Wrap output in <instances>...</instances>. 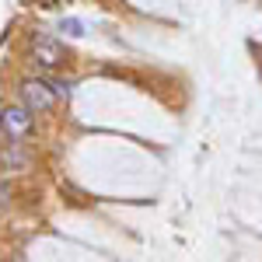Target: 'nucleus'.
Here are the masks:
<instances>
[{
  "mask_svg": "<svg viewBox=\"0 0 262 262\" xmlns=\"http://www.w3.org/2000/svg\"><path fill=\"white\" fill-rule=\"evenodd\" d=\"M28 53H32V63H35L39 70H56V67H63V60H67L63 42L53 39V35H32Z\"/></svg>",
  "mask_w": 262,
  "mask_h": 262,
  "instance_id": "f257e3e1",
  "label": "nucleus"
},
{
  "mask_svg": "<svg viewBox=\"0 0 262 262\" xmlns=\"http://www.w3.org/2000/svg\"><path fill=\"white\" fill-rule=\"evenodd\" d=\"M56 91H53V84L42 81V77H32V81L21 84V105H28L32 112H49L53 105H56Z\"/></svg>",
  "mask_w": 262,
  "mask_h": 262,
  "instance_id": "f03ea898",
  "label": "nucleus"
},
{
  "mask_svg": "<svg viewBox=\"0 0 262 262\" xmlns=\"http://www.w3.org/2000/svg\"><path fill=\"white\" fill-rule=\"evenodd\" d=\"M0 129H4L11 140L32 137V129H35L32 108H28V105H11V108H4V112H0Z\"/></svg>",
  "mask_w": 262,
  "mask_h": 262,
  "instance_id": "7ed1b4c3",
  "label": "nucleus"
},
{
  "mask_svg": "<svg viewBox=\"0 0 262 262\" xmlns=\"http://www.w3.org/2000/svg\"><path fill=\"white\" fill-rule=\"evenodd\" d=\"M60 32H67L70 39H81V35H84V25L77 18H63L60 21Z\"/></svg>",
  "mask_w": 262,
  "mask_h": 262,
  "instance_id": "20e7f679",
  "label": "nucleus"
},
{
  "mask_svg": "<svg viewBox=\"0 0 262 262\" xmlns=\"http://www.w3.org/2000/svg\"><path fill=\"white\" fill-rule=\"evenodd\" d=\"M49 84H53V91H56V95H70V91H74V84L63 81V77H49Z\"/></svg>",
  "mask_w": 262,
  "mask_h": 262,
  "instance_id": "39448f33",
  "label": "nucleus"
}]
</instances>
